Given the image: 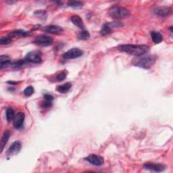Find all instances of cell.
I'll list each match as a JSON object with an SVG mask.
<instances>
[{"label": "cell", "mask_w": 173, "mask_h": 173, "mask_svg": "<svg viewBox=\"0 0 173 173\" xmlns=\"http://www.w3.org/2000/svg\"><path fill=\"white\" fill-rule=\"evenodd\" d=\"M119 51L127 53L130 55L135 56V57L144 56L149 50V47L145 45H121L118 47Z\"/></svg>", "instance_id": "cell-1"}, {"label": "cell", "mask_w": 173, "mask_h": 173, "mask_svg": "<svg viewBox=\"0 0 173 173\" xmlns=\"http://www.w3.org/2000/svg\"><path fill=\"white\" fill-rule=\"evenodd\" d=\"M156 60V57L155 56H139L135 57L133 59L131 64L137 67L149 69L152 68V66L155 64Z\"/></svg>", "instance_id": "cell-2"}, {"label": "cell", "mask_w": 173, "mask_h": 173, "mask_svg": "<svg viewBox=\"0 0 173 173\" xmlns=\"http://www.w3.org/2000/svg\"><path fill=\"white\" fill-rule=\"evenodd\" d=\"M108 14L112 18L116 20L126 19L131 17V13L127 9L119 6H114L109 9Z\"/></svg>", "instance_id": "cell-3"}, {"label": "cell", "mask_w": 173, "mask_h": 173, "mask_svg": "<svg viewBox=\"0 0 173 173\" xmlns=\"http://www.w3.org/2000/svg\"><path fill=\"white\" fill-rule=\"evenodd\" d=\"M53 41L54 40L51 37L46 35H40L36 37L34 43L37 45L42 46V47H48L52 44Z\"/></svg>", "instance_id": "cell-4"}, {"label": "cell", "mask_w": 173, "mask_h": 173, "mask_svg": "<svg viewBox=\"0 0 173 173\" xmlns=\"http://www.w3.org/2000/svg\"><path fill=\"white\" fill-rule=\"evenodd\" d=\"M25 61L33 63V64H39L42 61L41 53L39 51H33L29 52L25 58Z\"/></svg>", "instance_id": "cell-5"}, {"label": "cell", "mask_w": 173, "mask_h": 173, "mask_svg": "<svg viewBox=\"0 0 173 173\" xmlns=\"http://www.w3.org/2000/svg\"><path fill=\"white\" fill-rule=\"evenodd\" d=\"M83 54V52L79 48H72L68 51L65 52L62 55V58L65 60H72L81 57Z\"/></svg>", "instance_id": "cell-6"}, {"label": "cell", "mask_w": 173, "mask_h": 173, "mask_svg": "<svg viewBox=\"0 0 173 173\" xmlns=\"http://www.w3.org/2000/svg\"><path fill=\"white\" fill-rule=\"evenodd\" d=\"M85 160L87 161L89 164L95 166H102L104 162V160L102 156H99L95 154H91L85 158Z\"/></svg>", "instance_id": "cell-7"}, {"label": "cell", "mask_w": 173, "mask_h": 173, "mask_svg": "<svg viewBox=\"0 0 173 173\" xmlns=\"http://www.w3.org/2000/svg\"><path fill=\"white\" fill-rule=\"evenodd\" d=\"M171 8L169 7H166V6L156 8L154 10H153V12L154 13V14L160 16V17H166V16H168L171 14Z\"/></svg>", "instance_id": "cell-8"}, {"label": "cell", "mask_w": 173, "mask_h": 173, "mask_svg": "<svg viewBox=\"0 0 173 173\" xmlns=\"http://www.w3.org/2000/svg\"><path fill=\"white\" fill-rule=\"evenodd\" d=\"M21 147H22V145H21V143L20 141H15L13 143L8 150V152H7L8 157H12V156L17 154L18 153L21 151Z\"/></svg>", "instance_id": "cell-9"}, {"label": "cell", "mask_w": 173, "mask_h": 173, "mask_svg": "<svg viewBox=\"0 0 173 173\" xmlns=\"http://www.w3.org/2000/svg\"><path fill=\"white\" fill-rule=\"evenodd\" d=\"M144 167L146 170L158 172H162L165 170V166L164 165L159 164H152V163H148V164H144Z\"/></svg>", "instance_id": "cell-10"}, {"label": "cell", "mask_w": 173, "mask_h": 173, "mask_svg": "<svg viewBox=\"0 0 173 173\" xmlns=\"http://www.w3.org/2000/svg\"><path fill=\"white\" fill-rule=\"evenodd\" d=\"M43 30L46 33H50V34H55V35L60 34V33H62L63 31V29L61 26L58 25H49L47 26H45V27L43 29Z\"/></svg>", "instance_id": "cell-11"}, {"label": "cell", "mask_w": 173, "mask_h": 173, "mask_svg": "<svg viewBox=\"0 0 173 173\" xmlns=\"http://www.w3.org/2000/svg\"><path fill=\"white\" fill-rule=\"evenodd\" d=\"M25 115L23 112H18L14 119V126L16 129H21L25 121Z\"/></svg>", "instance_id": "cell-12"}, {"label": "cell", "mask_w": 173, "mask_h": 173, "mask_svg": "<svg viewBox=\"0 0 173 173\" xmlns=\"http://www.w3.org/2000/svg\"><path fill=\"white\" fill-rule=\"evenodd\" d=\"M54 100L53 96L49 94L44 95V102H43V108H49L52 106V102Z\"/></svg>", "instance_id": "cell-13"}, {"label": "cell", "mask_w": 173, "mask_h": 173, "mask_svg": "<svg viewBox=\"0 0 173 173\" xmlns=\"http://www.w3.org/2000/svg\"><path fill=\"white\" fill-rule=\"evenodd\" d=\"M71 21L75 26H78L79 28L83 29L84 27V24H83V21L82 18L77 15L72 16L71 17Z\"/></svg>", "instance_id": "cell-14"}, {"label": "cell", "mask_w": 173, "mask_h": 173, "mask_svg": "<svg viewBox=\"0 0 173 173\" xmlns=\"http://www.w3.org/2000/svg\"><path fill=\"white\" fill-rule=\"evenodd\" d=\"M151 37L152 41H154V43H156V44L161 43L163 40L162 35L159 32H156V31L151 32Z\"/></svg>", "instance_id": "cell-15"}, {"label": "cell", "mask_w": 173, "mask_h": 173, "mask_svg": "<svg viewBox=\"0 0 173 173\" xmlns=\"http://www.w3.org/2000/svg\"><path fill=\"white\" fill-rule=\"evenodd\" d=\"M72 87V84L71 83H66L64 84L61 85L60 86H58L57 87V91L61 94H66L68 91H69L70 89H71Z\"/></svg>", "instance_id": "cell-16"}, {"label": "cell", "mask_w": 173, "mask_h": 173, "mask_svg": "<svg viewBox=\"0 0 173 173\" xmlns=\"http://www.w3.org/2000/svg\"><path fill=\"white\" fill-rule=\"evenodd\" d=\"M30 35V33L25 31L24 30H16L9 34L10 37H26Z\"/></svg>", "instance_id": "cell-17"}, {"label": "cell", "mask_w": 173, "mask_h": 173, "mask_svg": "<svg viewBox=\"0 0 173 173\" xmlns=\"http://www.w3.org/2000/svg\"><path fill=\"white\" fill-rule=\"evenodd\" d=\"M10 64H11V61L8 56H1L0 57V68L3 69Z\"/></svg>", "instance_id": "cell-18"}, {"label": "cell", "mask_w": 173, "mask_h": 173, "mask_svg": "<svg viewBox=\"0 0 173 173\" xmlns=\"http://www.w3.org/2000/svg\"><path fill=\"white\" fill-rule=\"evenodd\" d=\"M10 137V132L9 131H6L4 133V135H3L2 139H1V148H2L1 152H2L3 150H4V148L5 147V145H6V144L8 143V141Z\"/></svg>", "instance_id": "cell-19"}, {"label": "cell", "mask_w": 173, "mask_h": 173, "mask_svg": "<svg viewBox=\"0 0 173 173\" xmlns=\"http://www.w3.org/2000/svg\"><path fill=\"white\" fill-rule=\"evenodd\" d=\"M6 119L8 122H11L12 120L15 118V112L14 110L12 108H8L6 110Z\"/></svg>", "instance_id": "cell-20"}, {"label": "cell", "mask_w": 173, "mask_h": 173, "mask_svg": "<svg viewBox=\"0 0 173 173\" xmlns=\"http://www.w3.org/2000/svg\"><path fill=\"white\" fill-rule=\"evenodd\" d=\"M111 31H112V29L110 28V26H109L108 23H106V24L102 26V29L100 31V33L102 35L106 36L110 34V33H111Z\"/></svg>", "instance_id": "cell-21"}, {"label": "cell", "mask_w": 173, "mask_h": 173, "mask_svg": "<svg viewBox=\"0 0 173 173\" xmlns=\"http://www.w3.org/2000/svg\"><path fill=\"white\" fill-rule=\"evenodd\" d=\"M68 6L75 9H78L81 8L83 7V4L81 2H78V1H70L68 2Z\"/></svg>", "instance_id": "cell-22"}, {"label": "cell", "mask_w": 173, "mask_h": 173, "mask_svg": "<svg viewBox=\"0 0 173 173\" xmlns=\"http://www.w3.org/2000/svg\"><path fill=\"white\" fill-rule=\"evenodd\" d=\"M89 37H90V34L87 31H83L80 32L78 35V38L81 40H87Z\"/></svg>", "instance_id": "cell-23"}, {"label": "cell", "mask_w": 173, "mask_h": 173, "mask_svg": "<svg viewBox=\"0 0 173 173\" xmlns=\"http://www.w3.org/2000/svg\"><path fill=\"white\" fill-rule=\"evenodd\" d=\"M67 74H68V72H66V71L60 72L59 74L57 76H56V81H58V82L64 81V80H65L66 79Z\"/></svg>", "instance_id": "cell-24"}, {"label": "cell", "mask_w": 173, "mask_h": 173, "mask_svg": "<svg viewBox=\"0 0 173 173\" xmlns=\"http://www.w3.org/2000/svg\"><path fill=\"white\" fill-rule=\"evenodd\" d=\"M34 88H33V86H29L26 87L25 91H24V94L26 97H30L33 94H34Z\"/></svg>", "instance_id": "cell-25"}, {"label": "cell", "mask_w": 173, "mask_h": 173, "mask_svg": "<svg viewBox=\"0 0 173 173\" xmlns=\"http://www.w3.org/2000/svg\"><path fill=\"white\" fill-rule=\"evenodd\" d=\"M12 43V39L10 37H2L0 39V43L1 45H9Z\"/></svg>", "instance_id": "cell-26"}, {"label": "cell", "mask_w": 173, "mask_h": 173, "mask_svg": "<svg viewBox=\"0 0 173 173\" xmlns=\"http://www.w3.org/2000/svg\"><path fill=\"white\" fill-rule=\"evenodd\" d=\"M109 26H110V28H118V27H121L123 26L122 23L121 22H112L110 23H108Z\"/></svg>", "instance_id": "cell-27"}]
</instances>
